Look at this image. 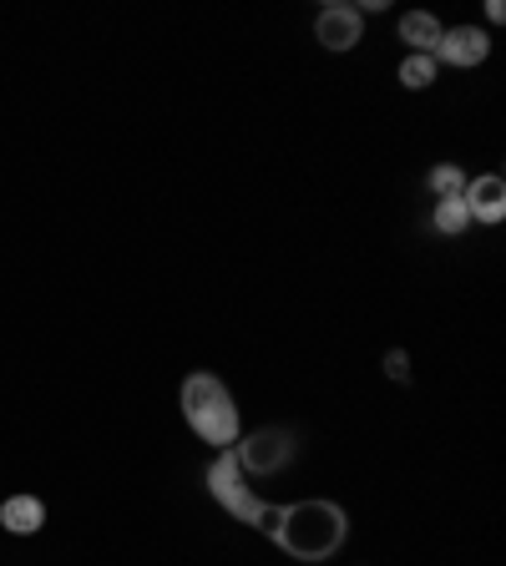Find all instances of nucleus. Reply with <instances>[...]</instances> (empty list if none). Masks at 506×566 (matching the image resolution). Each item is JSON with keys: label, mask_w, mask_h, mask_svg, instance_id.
Returning <instances> with one entry per match:
<instances>
[{"label": "nucleus", "mask_w": 506, "mask_h": 566, "mask_svg": "<svg viewBox=\"0 0 506 566\" xmlns=\"http://www.w3.org/2000/svg\"><path fill=\"white\" fill-rule=\"evenodd\" d=\"M268 536L279 541V552H289L294 562H330L349 536V516L334 500H294V506H279Z\"/></svg>", "instance_id": "obj_1"}, {"label": "nucleus", "mask_w": 506, "mask_h": 566, "mask_svg": "<svg viewBox=\"0 0 506 566\" xmlns=\"http://www.w3.org/2000/svg\"><path fill=\"white\" fill-rule=\"evenodd\" d=\"M208 490H214V500L223 506L228 516H239L243 527H258L268 536L274 531V516H279V506H264V500L253 496L249 475H243L239 455L233 450H218V461L208 465Z\"/></svg>", "instance_id": "obj_2"}, {"label": "nucleus", "mask_w": 506, "mask_h": 566, "mask_svg": "<svg viewBox=\"0 0 506 566\" xmlns=\"http://www.w3.org/2000/svg\"><path fill=\"white\" fill-rule=\"evenodd\" d=\"M233 455H239L243 475H279L284 465L294 461V435H289V430H274V425H264V430L243 435Z\"/></svg>", "instance_id": "obj_3"}, {"label": "nucleus", "mask_w": 506, "mask_h": 566, "mask_svg": "<svg viewBox=\"0 0 506 566\" xmlns=\"http://www.w3.org/2000/svg\"><path fill=\"white\" fill-rule=\"evenodd\" d=\"M314 36H320L324 51H355L365 41V15L355 5H324L314 15Z\"/></svg>", "instance_id": "obj_4"}, {"label": "nucleus", "mask_w": 506, "mask_h": 566, "mask_svg": "<svg viewBox=\"0 0 506 566\" xmlns=\"http://www.w3.org/2000/svg\"><path fill=\"white\" fill-rule=\"evenodd\" d=\"M436 56L446 61V67H481L486 56H492V36L486 31H476V26H446L440 31V46H436Z\"/></svg>", "instance_id": "obj_5"}, {"label": "nucleus", "mask_w": 506, "mask_h": 566, "mask_svg": "<svg viewBox=\"0 0 506 566\" xmlns=\"http://www.w3.org/2000/svg\"><path fill=\"white\" fill-rule=\"evenodd\" d=\"M187 425H193L198 440H208V446H218V450H233L239 446V430H243L233 395L218 400V405H208V409H198V415H187Z\"/></svg>", "instance_id": "obj_6"}, {"label": "nucleus", "mask_w": 506, "mask_h": 566, "mask_svg": "<svg viewBox=\"0 0 506 566\" xmlns=\"http://www.w3.org/2000/svg\"><path fill=\"white\" fill-rule=\"evenodd\" d=\"M461 203H467L471 223H502V218H506V183L496 177V172L467 177V187H461Z\"/></svg>", "instance_id": "obj_7"}, {"label": "nucleus", "mask_w": 506, "mask_h": 566, "mask_svg": "<svg viewBox=\"0 0 506 566\" xmlns=\"http://www.w3.org/2000/svg\"><path fill=\"white\" fill-rule=\"evenodd\" d=\"M0 527L11 531V536H36V531L46 527V500L41 496H5Z\"/></svg>", "instance_id": "obj_8"}, {"label": "nucleus", "mask_w": 506, "mask_h": 566, "mask_svg": "<svg viewBox=\"0 0 506 566\" xmlns=\"http://www.w3.org/2000/svg\"><path fill=\"white\" fill-rule=\"evenodd\" d=\"M440 21L430 11H405L400 15V41L411 46V56H436V46H440Z\"/></svg>", "instance_id": "obj_9"}, {"label": "nucleus", "mask_w": 506, "mask_h": 566, "mask_svg": "<svg viewBox=\"0 0 506 566\" xmlns=\"http://www.w3.org/2000/svg\"><path fill=\"white\" fill-rule=\"evenodd\" d=\"M218 400H228V384L218 380V374H187L183 380V420L198 415V409H208V405H218Z\"/></svg>", "instance_id": "obj_10"}, {"label": "nucleus", "mask_w": 506, "mask_h": 566, "mask_svg": "<svg viewBox=\"0 0 506 566\" xmlns=\"http://www.w3.org/2000/svg\"><path fill=\"white\" fill-rule=\"evenodd\" d=\"M430 228H436V233H446V238H461V233L471 228L467 203H461V198H436V212H430Z\"/></svg>", "instance_id": "obj_11"}, {"label": "nucleus", "mask_w": 506, "mask_h": 566, "mask_svg": "<svg viewBox=\"0 0 506 566\" xmlns=\"http://www.w3.org/2000/svg\"><path fill=\"white\" fill-rule=\"evenodd\" d=\"M400 86H405V92L436 86V56H405V61H400Z\"/></svg>", "instance_id": "obj_12"}, {"label": "nucleus", "mask_w": 506, "mask_h": 566, "mask_svg": "<svg viewBox=\"0 0 506 566\" xmlns=\"http://www.w3.org/2000/svg\"><path fill=\"white\" fill-rule=\"evenodd\" d=\"M426 187L436 193V198H461V187H467V172L456 168V162H440V168H430Z\"/></svg>", "instance_id": "obj_13"}, {"label": "nucleus", "mask_w": 506, "mask_h": 566, "mask_svg": "<svg viewBox=\"0 0 506 566\" xmlns=\"http://www.w3.org/2000/svg\"><path fill=\"white\" fill-rule=\"evenodd\" d=\"M386 374H390V380H405V374H411V359H405V349H390V355H386Z\"/></svg>", "instance_id": "obj_14"}, {"label": "nucleus", "mask_w": 506, "mask_h": 566, "mask_svg": "<svg viewBox=\"0 0 506 566\" xmlns=\"http://www.w3.org/2000/svg\"><path fill=\"white\" fill-rule=\"evenodd\" d=\"M486 21H496V26L506 21V5H502V0H486Z\"/></svg>", "instance_id": "obj_15"}]
</instances>
